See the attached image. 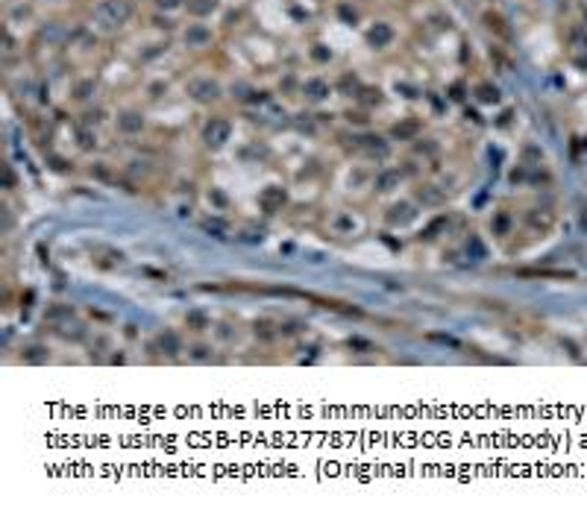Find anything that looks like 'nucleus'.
Listing matches in <instances>:
<instances>
[{
    "mask_svg": "<svg viewBox=\"0 0 587 513\" xmlns=\"http://www.w3.org/2000/svg\"><path fill=\"white\" fill-rule=\"evenodd\" d=\"M191 91H194V97H200V100H211V97H217V86L214 82H194L191 86Z\"/></svg>",
    "mask_w": 587,
    "mask_h": 513,
    "instance_id": "nucleus-2",
    "label": "nucleus"
},
{
    "mask_svg": "<svg viewBox=\"0 0 587 513\" xmlns=\"http://www.w3.org/2000/svg\"><path fill=\"white\" fill-rule=\"evenodd\" d=\"M129 12H132V9H129V3H126V0H109V3H103V6H100V15H103V18H112L115 24L126 21V18H129Z\"/></svg>",
    "mask_w": 587,
    "mask_h": 513,
    "instance_id": "nucleus-1",
    "label": "nucleus"
},
{
    "mask_svg": "<svg viewBox=\"0 0 587 513\" xmlns=\"http://www.w3.org/2000/svg\"><path fill=\"white\" fill-rule=\"evenodd\" d=\"M121 126L126 129V132H135V129H141V118L138 115H123Z\"/></svg>",
    "mask_w": 587,
    "mask_h": 513,
    "instance_id": "nucleus-4",
    "label": "nucleus"
},
{
    "mask_svg": "<svg viewBox=\"0 0 587 513\" xmlns=\"http://www.w3.org/2000/svg\"><path fill=\"white\" fill-rule=\"evenodd\" d=\"M176 3H179V0H159V6H168V9H171V6H176Z\"/></svg>",
    "mask_w": 587,
    "mask_h": 513,
    "instance_id": "nucleus-8",
    "label": "nucleus"
},
{
    "mask_svg": "<svg viewBox=\"0 0 587 513\" xmlns=\"http://www.w3.org/2000/svg\"><path fill=\"white\" fill-rule=\"evenodd\" d=\"M388 38H391V30H388V27H376V30L370 33V41H373V44H385Z\"/></svg>",
    "mask_w": 587,
    "mask_h": 513,
    "instance_id": "nucleus-5",
    "label": "nucleus"
},
{
    "mask_svg": "<svg viewBox=\"0 0 587 513\" xmlns=\"http://www.w3.org/2000/svg\"><path fill=\"white\" fill-rule=\"evenodd\" d=\"M226 135H229V126H226V123H221V120H214V123H211V126L206 129V138L211 141V144H221Z\"/></svg>",
    "mask_w": 587,
    "mask_h": 513,
    "instance_id": "nucleus-3",
    "label": "nucleus"
},
{
    "mask_svg": "<svg viewBox=\"0 0 587 513\" xmlns=\"http://www.w3.org/2000/svg\"><path fill=\"white\" fill-rule=\"evenodd\" d=\"M306 91H309V97H314V100H320V97L326 94V86L314 79V82H309V86H306Z\"/></svg>",
    "mask_w": 587,
    "mask_h": 513,
    "instance_id": "nucleus-6",
    "label": "nucleus"
},
{
    "mask_svg": "<svg viewBox=\"0 0 587 513\" xmlns=\"http://www.w3.org/2000/svg\"><path fill=\"white\" fill-rule=\"evenodd\" d=\"M188 41H206V30H191Z\"/></svg>",
    "mask_w": 587,
    "mask_h": 513,
    "instance_id": "nucleus-7",
    "label": "nucleus"
}]
</instances>
